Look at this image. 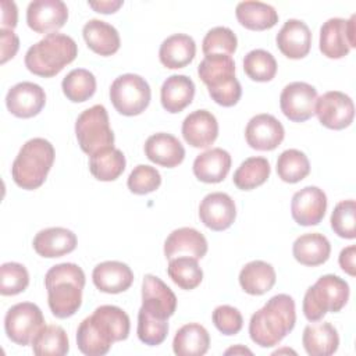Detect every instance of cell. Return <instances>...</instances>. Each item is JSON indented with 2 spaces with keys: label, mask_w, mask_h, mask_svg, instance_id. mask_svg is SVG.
Listing matches in <instances>:
<instances>
[{
  "label": "cell",
  "mask_w": 356,
  "mask_h": 356,
  "mask_svg": "<svg viewBox=\"0 0 356 356\" xmlns=\"http://www.w3.org/2000/svg\"><path fill=\"white\" fill-rule=\"evenodd\" d=\"M325 210L327 196L324 191L317 186H305L292 196L291 214L299 225H317L324 218Z\"/></svg>",
  "instance_id": "cell-17"
},
{
  "label": "cell",
  "mask_w": 356,
  "mask_h": 356,
  "mask_svg": "<svg viewBox=\"0 0 356 356\" xmlns=\"http://www.w3.org/2000/svg\"><path fill=\"white\" fill-rule=\"evenodd\" d=\"M196 56V43L192 36L174 33L163 40L159 49L160 63L170 70L184 68L193 61Z\"/></svg>",
  "instance_id": "cell-27"
},
{
  "label": "cell",
  "mask_w": 356,
  "mask_h": 356,
  "mask_svg": "<svg viewBox=\"0 0 356 356\" xmlns=\"http://www.w3.org/2000/svg\"><path fill=\"white\" fill-rule=\"evenodd\" d=\"M125 164L124 153L114 146L100 149L89 157V170L92 175L104 182L117 179L124 172Z\"/></svg>",
  "instance_id": "cell-35"
},
{
  "label": "cell",
  "mask_w": 356,
  "mask_h": 356,
  "mask_svg": "<svg viewBox=\"0 0 356 356\" xmlns=\"http://www.w3.org/2000/svg\"><path fill=\"white\" fill-rule=\"evenodd\" d=\"M302 343L310 356H330L339 346V335L331 323L309 324L303 330Z\"/></svg>",
  "instance_id": "cell-30"
},
{
  "label": "cell",
  "mask_w": 356,
  "mask_h": 356,
  "mask_svg": "<svg viewBox=\"0 0 356 356\" xmlns=\"http://www.w3.org/2000/svg\"><path fill=\"white\" fill-rule=\"evenodd\" d=\"M1 28L3 29H14L18 21V10L14 1L1 0Z\"/></svg>",
  "instance_id": "cell-49"
},
{
  "label": "cell",
  "mask_w": 356,
  "mask_h": 356,
  "mask_svg": "<svg viewBox=\"0 0 356 356\" xmlns=\"http://www.w3.org/2000/svg\"><path fill=\"white\" fill-rule=\"evenodd\" d=\"M274 267L263 260H253L245 264L239 273V285L249 295H263L275 284Z\"/></svg>",
  "instance_id": "cell-33"
},
{
  "label": "cell",
  "mask_w": 356,
  "mask_h": 356,
  "mask_svg": "<svg viewBox=\"0 0 356 356\" xmlns=\"http://www.w3.org/2000/svg\"><path fill=\"white\" fill-rule=\"evenodd\" d=\"M236 217L234 199L224 192H211L199 204L200 221L213 231L229 228Z\"/></svg>",
  "instance_id": "cell-19"
},
{
  "label": "cell",
  "mask_w": 356,
  "mask_h": 356,
  "mask_svg": "<svg viewBox=\"0 0 356 356\" xmlns=\"http://www.w3.org/2000/svg\"><path fill=\"white\" fill-rule=\"evenodd\" d=\"M136 334L140 342L149 346H156L164 342L168 334L167 320L154 318L145 312H138V328Z\"/></svg>",
  "instance_id": "cell-45"
},
{
  "label": "cell",
  "mask_w": 356,
  "mask_h": 356,
  "mask_svg": "<svg viewBox=\"0 0 356 356\" xmlns=\"http://www.w3.org/2000/svg\"><path fill=\"white\" fill-rule=\"evenodd\" d=\"M89 7H92L95 11L102 14H111L115 13L122 4V0H102V1H88Z\"/></svg>",
  "instance_id": "cell-51"
},
{
  "label": "cell",
  "mask_w": 356,
  "mask_h": 356,
  "mask_svg": "<svg viewBox=\"0 0 356 356\" xmlns=\"http://www.w3.org/2000/svg\"><path fill=\"white\" fill-rule=\"evenodd\" d=\"M197 75L217 104L232 107L239 102L242 88L235 78V63L231 56H206L197 67Z\"/></svg>",
  "instance_id": "cell-6"
},
{
  "label": "cell",
  "mask_w": 356,
  "mask_h": 356,
  "mask_svg": "<svg viewBox=\"0 0 356 356\" xmlns=\"http://www.w3.org/2000/svg\"><path fill=\"white\" fill-rule=\"evenodd\" d=\"M167 273L172 282L185 291L195 289L203 280V270L200 268L197 259L189 256L170 259Z\"/></svg>",
  "instance_id": "cell-38"
},
{
  "label": "cell",
  "mask_w": 356,
  "mask_h": 356,
  "mask_svg": "<svg viewBox=\"0 0 356 356\" xmlns=\"http://www.w3.org/2000/svg\"><path fill=\"white\" fill-rule=\"evenodd\" d=\"M61 89L68 100L74 103H82L95 95L96 78L89 70L75 68L64 76Z\"/></svg>",
  "instance_id": "cell-39"
},
{
  "label": "cell",
  "mask_w": 356,
  "mask_h": 356,
  "mask_svg": "<svg viewBox=\"0 0 356 356\" xmlns=\"http://www.w3.org/2000/svg\"><path fill=\"white\" fill-rule=\"evenodd\" d=\"M314 114H317L321 125L339 131L352 124L355 117V104L343 92L330 90L317 97Z\"/></svg>",
  "instance_id": "cell-12"
},
{
  "label": "cell",
  "mask_w": 356,
  "mask_h": 356,
  "mask_svg": "<svg viewBox=\"0 0 356 356\" xmlns=\"http://www.w3.org/2000/svg\"><path fill=\"white\" fill-rule=\"evenodd\" d=\"M181 131L188 145L196 149H206L218 136V122L210 111L195 110L185 117Z\"/></svg>",
  "instance_id": "cell-20"
},
{
  "label": "cell",
  "mask_w": 356,
  "mask_h": 356,
  "mask_svg": "<svg viewBox=\"0 0 356 356\" xmlns=\"http://www.w3.org/2000/svg\"><path fill=\"white\" fill-rule=\"evenodd\" d=\"M295 300L286 293H278L252 314L249 321L250 339L261 346L278 345L295 327Z\"/></svg>",
  "instance_id": "cell-2"
},
{
  "label": "cell",
  "mask_w": 356,
  "mask_h": 356,
  "mask_svg": "<svg viewBox=\"0 0 356 356\" xmlns=\"http://www.w3.org/2000/svg\"><path fill=\"white\" fill-rule=\"evenodd\" d=\"M349 299V285L334 274L320 277L307 288L303 298V314L309 321H320L328 312H339Z\"/></svg>",
  "instance_id": "cell-7"
},
{
  "label": "cell",
  "mask_w": 356,
  "mask_h": 356,
  "mask_svg": "<svg viewBox=\"0 0 356 356\" xmlns=\"http://www.w3.org/2000/svg\"><path fill=\"white\" fill-rule=\"evenodd\" d=\"M355 259H356V246L355 245H350V246L342 249L339 253V259H338L341 268L352 277H355V274H356Z\"/></svg>",
  "instance_id": "cell-50"
},
{
  "label": "cell",
  "mask_w": 356,
  "mask_h": 356,
  "mask_svg": "<svg viewBox=\"0 0 356 356\" xmlns=\"http://www.w3.org/2000/svg\"><path fill=\"white\" fill-rule=\"evenodd\" d=\"M129 330V317L121 307L103 305L81 321L76 330V345L86 356H103L114 342L127 339Z\"/></svg>",
  "instance_id": "cell-1"
},
{
  "label": "cell",
  "mask_w": 356,
  "mask_h": 356,
  "mask_svg": "<svg viewBox=\"0 0 356 356\" xmlns=\"http://www.w3.org/2000/svg\"><path fill=\"white\" fill-rule=\"evenodd\" d=\"M150 97L147 81L138 74L120 75L110 86V100L114 108L127 117L142 114L147 108Z\"/></svg>",
  "instance_id": "cell-9"
},
{
  "label": "cell",
  "mask_w": 356,
  "mask_h": 356,
  "mask_svg": "<svg viewBox=\"0 0 356 356\" xmlns=\"http://www.w3.org/2000/svg\"><path fill=\"white\" fill-rule=\"evenodd\" d=\"M317 90L306 82L288 83L280 96V107L284 115L293 122L307 121L314 115Z\"/></svg>",
  "instance_id": "cell-13"
},
{
  "label": "cell",
  "mask_w": 356,
  "mask_h": 356,
  "mask_svg": "<svg viewBox=\"0 0 356 356\" xmlns=\"http://www.w3.org/2000/svg\"><path fill=\"white\" fill-rule=\"evenodd\" d=\"M75 135L81 150L89 156L100 149L114 146V132L110 128L106 107L95 104L82 111L75 121Z\"/></svg>",
  "instance_id": "cell-8"
},
{
  "label": "cell",
  "mask_w": 356,
  "mask_h": 356,
  "mask_svg": "<svg viewBox=\"0 0 356 356\" xmlns=\"http://www.w3.org/2000/svg\"><path fill=\"white\" fill-rule=\"evenodd\" d=\"M78 56L75 40L64 33L53 32L32 44L25 54V67L38 76L51 78Z\"/></svg>",
  "instance_id": "cell-4"
},
{
  "label": "cell",
  "mask_w": 356,
  "mask_h": 356,
  "mask_svg": "<svg viewBox=\"0 0 356 356\" xmlns=\"http://www.w3.org/2000/svg\"><path fill=\"white\" fill-rule=\"evenodd\" d=\"M270 163L264 157H249L234 172V184L238 189L252 191L263 185L270 177Z\"/></svg>",
  "instance_id": "cell-37"
},
{
  "label": "cell",
  "mask_w": 356,
  "mask_h": 356,
  "mask_svg": "<svg viewBox=\"0 0 356 356\" xmlns=\"http://www.w3.org/2000/svg\"><path fill=\"white\" fill-rule=\"evenodd\" d=\"M310 172L307 156L298 149L284 150L277 160V174L288 184H296L305 179Z\"/></svg>",
  "instance_id": "cell-40"
},
{
  "label": "cell",
  "mask_w": 356,
  "mask_h": 356,
  "mask_svg": "<svg viewBox=\"0 0 356 356\" xmlns=\"http://www.w3.org/2000/svg\"><path fill=\"white\" fill-rule=\"evenodd\" d=\"M207 241L202 232L191 227L174 229L164 242V256L170 260L179 256L202 259L207 253Z\"/></svg>",
  "instance_id": "cell-22"
},
{
  "label": "cell",
  "mask_w": 356,
  "mask_h": 356,
  "mask_svg": "<svg viewBox=\"0 0 356 356\" xmlns=\"http://www.w3.org/2000/svg\"><path fill=\"white\" fill-rule=\"evenodd\" d=\"M277 61L274 56L263 49L250 50L243 58L245 74L256 82H268L277 74Z\"/></svg>",
  "instance_id": "cell-41"
},
{
  "label": "cell",
  "mask_w": 356,
  "mask_h": 356,
  "mask_svg": "<svg viewBox=\"0 0 356 356\" xmlns=\"http://www.w3.org/2000/svg\"><path fill=\"white\" fill-rule=\"evenodd\" d=\"M0 40H1V60L0 63L4 64L10 58H13L18 49H19V39L13 32V29H0Z\"/></svg>",
  "instance_id": "cell-48"
},
{
  "label": "cell",
  "mask_w": 356,
  "mask_h": 356,
  "mask_svg": "<svg viewBox=\"0 0 356 356\" xmlns=\"http://www.w3.org/2000/svg\"><path fill=\"white\" fill-rule=\"evenodd\" d=\"M29 284V273L25 266L8 261L0 267V293L13 296L24 292Z\"/></svg>",
  "instance_id": "cell-44"
},
{
  "label": "cell",
  "mask_w": 356,
  "mask_h": 356,
  "mask_svg": "<svg viewBox=\"0 0 356 356\" xmlns=\"http://www.w3.org/2000/svg\"><path fill=\"white\" fill-rule=\"evenodd\" d=\"M195 96V83L186 75L168 76L160 89L161 106L165 111L175 114L186 108Z\"/></svg>",
  "instance_id": "cell-28"
},
{
  "label": "cell",
  "mask_w": 356,
  "mask_h": 356,
  "mask_svg": "<svg viewBox=\"0 0 356 356\" xmlns=\"http://www.w3.org/2000/svg\"><path fill=\"white\" fill-rule=\"evenodd\" d=\"M128 189L135 195H147L161 185V175L160 172L147 164L136 165L127 181Z\"/></svg>",
  "instance_id": "cell-46"
},
{
  "label": "cell",
  "mask_w": 356,
  "mask_h": 356,
  "mask_svg": "<svg viewBox=\"0 0 356 356\" xmlns=\"http://www.w3.org/2000/svg\"><path fill=\"white\" fill-rule=\"evenodd\" d=\"M238 39L236 35L227 26L211 28L202 42V50L204 56L224 54L232 56L236 50Z\"/></svg>",
  "instance_id": "cell-42"
},
{
  "label": "cell",
  "mask_w": 356,
  "mask_h": 356,
  "mask_svg": "<svg viewBox=\"0 0 356 356\" xmlns=\"http://www.w3.org/2000/svg\"><path fill=\"white\" fill-rule=\"evenodd\" d=\"M229 353H234V355H235V353H249V355H252V352H250L248 348H243V346H241V345L225 350V355H229Z\"/></svg>",
  "instance_id": "cell-52"
},
{
  "label": "cell",
  "mask_w": 356,
  "mask_h": 356,
  "mask_svg": "<svg viewBox=\"0 0 356 356\" xmlns=\"http://www.w3.org/2000/svg\"><path fill=\"white\" fill-rule=\"evenodd\" d=\"M331 228L341 238H356V203L353 199L337 203L331 214Z\"/></svg>",
  "instance_id": "cell-43"
},
{
  "label": "cell",
  "mask_w": 356,
  "mask_h": 356,
  "mask_svg": "<svg viewBox=\"0 0 356 356\" xmlns=\"http://www.w3.org/2000/svg\"><path fill=\"white\" fill-rule=\"evenodd\" d=\"M210 335L199 323L182 325L174 337L172 350L178 356H202L209 350Z\"/></svg>",
  "instance_id": "cell-34"
},
{
  "label": "cell",
  "mask_w": 356,
  "mask_h": 356,
  "mask_svg": "<svg viewBox=\"0 0 356 356\" xmlns=\"http://www.w3.org/2000/svg\"><path fill=\"white\" fill-rule=\"evenodd\" d=\"M277 47L280 51L292 60L303 58L309 54L312 47V32L309 26L300 19H288L278 31Z\"/></svg>",
  "instance_id": "cell-21"
},
{
  "label": "cell",
  "mask_w": 356,
  "mask_h": 356,
  "mask_svg": "<svg viewBox=\"0 0 356 356\" xmlns=\"http://www.w3.org/2000/svg\"><path fill=\"white\" fill-rule=\"evenodd\" d=\"M76 243V235L71 229L63 227H50L42 229L35 235L32 242L35 252L47 259L61 257L71 253L75 250Z\"/></svg>",
  "instance_id": "cell-25"
},
{
  "label": "cell",
  "mask_w": 356,
  "mask_h": 356,
  "mask_svg": "<svg viewBox=\"0 0 356 356\" xmlns=\"http://www.w3.org/2000/svg\"><path fill=\"white\" fill-rule=\"evenodd\" d=\"M46 104V93L38 83L18 82L10 88L6 96L8 111L18 118H31L38 115Z\"/></svg>",
  "instance_id": "cell-18"
},
{
  "label": "cell",
  "mask_w": 356,
  "mask_h": 356,
  "mask_svg": "<svg viewBox=\"0 0 356 356\" xmlns=\"http://www.w3.org/2000/svg\"><path fill=\"white\" fill-rule=\"evenodd\" d=\"M68 19L67 4L61 0H35L28 4L26 24L36 33H53Z\"/></svg>",
  "instance_id": "cell-15"
},
{
  "label": "cell",
  "mask_w": 356,
  "mask_h": 356,
  "mask_svg": "<svg viewBox=\"0 0 356 356\" xmlns=\"http://www.w3.org/2000/svg\"><path fill=\"white\" fill-rule=\"evenodd\" d=\"M320 51L328 58L345 57L355 44V14L349 19L330 18L320 29Z\"/></svg>",
  "instance_id": "cell-11"
},
{
  "label": "cell",
  "mask_w": 356,
  "mask_h": 356,
  "mask_svg": "<svg viewBox=\"0 0 356 356\" xmlns=\"http://www.w3.org/2000/svg\"><path fill=\"white\" fill-rule=\"evenodd\" d=\"M177 309V296L171 288L153 274H146L142 282V306L139 310L146 314L168 320Z\"/></svg>",
  "instance_id": "cell-14"
},
{
  "label": "cell",
  "mask_w": 356,
  "mask_h": 356,
  "mask_svg": "<svg viewBox=\"0 0 356 356\" xmlns=\"http://www.w3.org/2000/svg\"><path fill=\"white\" fill-rule=\"evenodd\" d=\"M47 305L53 316L67 318L74 316L82 305L85 273L74 263L53 266L44 275Z\"/></svg>",
  "instance_id": "cell-3"
},
{
  "label": "cell",
  "mask_w": 356,
  "mask_h": 356,
  "mask_svg": "<svg viewBox=\"0 0 356 356\" xmlns=\"http://www.w3.org/2000/svg\"><path fill=\"white\" fill-rule=\"evenodd\" d=\"M231 168V156L227 150L221 147L209 149L193 161L195 177L206 184H218L224 181Z\"/></svg>",
  "instance_id": "cell-26"
},
{
  "label": "cell",
  "mask_w": 356,
  "mask_h": 356,
  "mask_svg": "<svg viewBox=\"0 0 356 356\" xmlns=\"http://www.w3.org/2000/svg\"><path fill=\"white\" fill-rule=\"evenodd\" d=\"M32 350L38 356H64L70 350L68 335L60 325H43L32 339Z\"/></svg>",
  "instance_id": "cell-36"
},
{
  "label": "cell",
  "mask_w": 356,
  "mask_h": 356,
  "mask_svg": "<svg viewBox=\"0 0 356 356\" xmlns=\"http://www.w3.org/2000/svg\"><path fill=\"white\" fill-rule=\"evenodd\" d=\"M284 136L285 129L282 124L267 113L252 117L245 128L246 143L254 150H274L281 145Z\"/></svg>",
  "instance_id": "cell-16"
},
{
  "label": "cell",
  "mask_w": 356,
  "mask_h": 356,
  "mask_svg": "<svg viewBox=\"0 0 356 356\" xmlns=\"http://www.w3.org/2000/svg\"><path fill=\"white\" fill-rule=\"evenodd\" d=\"M54 157L56 152L49 140L43 138L29 139L22 145L13 161V181L22 189H38L46 181Z\"/></svg>",
  "instance_id": "cell-5"
},
{
  "label": "cell",
  "mask_w": 356,
  "mask_h": 356,
  "mask_svg": "<svg viewBox=\"0 0 356 356\" xmlns=\"http://www.w3.org/2000/svg\"><path fill=\"white\" fill-rule=\"evenodd\" d=\"M292 253L298 263L309 267L324 264L331 253L327 236L318 232H309L298 236L292 245Z\"/></svg>",
  "instance_id": "cell-31"
},
{
  "label": "cell",
  "mask_w": 356,
  "mask_h": 356,
  "mask_svg": "<svg viewBox=\"0 0 356 356\" xmlns=\"http://www.w3.org/2000/svg\"><path fill=\"white\" fill-rule=\"evenodd\" d=\"M43 325V313L39 306L32 302H21L11 306L4 317L7 338L21 346L32 343L33 337Z\"/></svg>",
  "instance_id": "cell-10"
},
{
  "label": "cell",
  "mask_w": 356,
  "mask_h": 356,
  "mask_svg": "<svg viewBox=\"0 0 356 356\" xmlns=\"http://www.w3.org/2000/svg\"><path fill=\"white\" fill-rule=\"evenodd\" d=\"M211 318L216 328L224 335H235L242 330L243 325L241 312L229 305L217 306L213 312Z\"/></svg>",
  "instance_id": "cell-47"
},
{
  "label": "cell",
  "mask_w": 356,
  "mask_h": 356,
  "mask_svg": "<svg viewBox=\"0 0 356 356\" xmlns=\"http://www.w3.org/2000/svg\"><path fill=\"white\" fill-rule=\"evenodd\" d=\"M145 154L154 164L174 168L184 161L185 149L174 135L159 132L146 139Z\"/></svg>",
  "instance_id": "cell-23"
},
{
  "label": "cell",
  "mask_w": 356,
  "mask_h": 356,
  "mask_svg": "<svg viewBox=\"0 0 356 356\" xmlns=\"http://www.w3.org/2000/svg\"><path fill=\"white\" fill-rule=\"evenodd\" d=\"M238 22L250 31H266L278 22L275 8L263 1H241L235 8Z\"/></svg>",
  "instance_id": "cell-32"
},
{
  "label": "cell",
  "mask_w": 356,
  "mask_h": 356,
  "mask_svg": "<svg viewBox=\"0 0 356 356\" xmlns=\"http://www.w3.org/2000/svg\"><path fill=\"white\" fill-rule=\"evenodd\" d=\"M95 286L106 293H121L134 282L131 267L122 261L107 260L99 263L92 273Z\"/></svg>",
  "instance_id": "cell-24"
},
{
  "label": "cell",
  "mask_w": 356,
  "mask_h": 356,
  "mask_svg": "<svg viewBox=\"0 0 356 356\" xmlns=\"http://www.w3.org/2000/svg\"><path fill=\"white\" fill-rule=\"evenodd\" d=\"M82 35L88 47L103 57L117 53L121 44L118 31L102 19H89L83 25Z\"/></svg>",
  "instance_id": "cell-29"
}]
</instances>
